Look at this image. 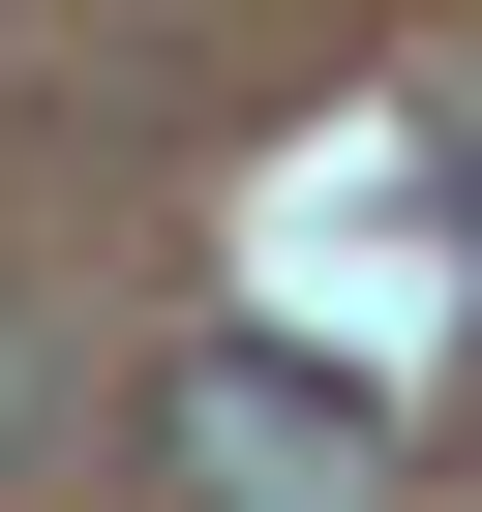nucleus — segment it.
<instances>
[{"mask_svg": "<svg viewBox=\"0 0 482 512\" xmlns=\"http://www.w3.org/2000/svg\"><path fill=\"white\" fill-rule=\"evenodd\" d=\"M151 482H181V512H362L392 422H362L302 332H181V362H151Z\"/></svg>", "mask_w": 482, "mask_h": 512, "instance_id": "f257e3e1", "label": "nucleus"}, {"mask_svg": "<svg viewBox=\"0 0 482 512\" xmlns=\"http://www.w3.org/2000/svg\"><path fill=\"white\" fill-rule=\"evenodd\" d=\"M452 211H482V181H452Z\"/></svg>", "mask_w": 482, "mask_h": 512, "instance_id": "f03ea898", "label": "nucleus"}]
</instances>
